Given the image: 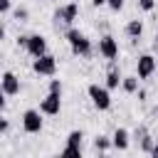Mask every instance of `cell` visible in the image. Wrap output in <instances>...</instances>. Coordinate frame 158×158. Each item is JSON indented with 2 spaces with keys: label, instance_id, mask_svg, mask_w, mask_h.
<instances>
[{
  "label": "cell",
  "instance_id": "6da1fadb",
  "mask_svg": "<svg viewBox=\"0 0 158 158\" xmlns=\"http://www.w3.org/2000/svg\"><path fill=\"white\" fill-rule=\"evenodd\" d=\"M67 42H69V47H72L74 54H79V57H89V54H91V40H89L84 32H79V30H67Z\"/></svg>",
  "mask_w": 158,
  "mask_h": 158
},
{
  "label": "cell",
  "instance_id": "7a4b0ae2",
  "mask_svg": "<svg viewBox=\"0 0 158 158\" xmlns=\"http://www.w3.org/2000/svg\"><path fill=\"white\" fill-rule=\"evenodd\" d=\"M89 99H91V104L99 109V111H106L109 106H111V94H109V89L106 86H101V84H89Z\"/></svg>",
  "mask_w": 158,
  "mask_h": 158
},
{
  "label": "cell",
  "instance_id": "3957f363",
  "mask_svg": "<svg viewBox=\"0 0 158 158\" xmlns=\"http://www.w3.org/2000/svg\"><path fill=\"white\" fill-rule=\"evenodd\" d=\"M32 69H35L37 74H42V77H54V72H57V59H54L52 54H42V57H37V59L32 62Z\"/></svg>",
  "mask_w": 158,
  "mask_h": 158
},
{
  "label": "cell",
  "instance_id": "277c9868",
  "mask_svg": "<svg viewBox=\"0 0 158 158\" xmlns=\"http://www.w3.org/2000/svg\"><path fill=\"white\" fill-rule=\"evenodd\" d=\"M99 54L104 59H109V62H116V57H118V42L111 35H104L99 40Z\"/></svg>",
  "mask_w": 158,
  "mask_h": 158
},
{
  "label": "cell",
  "instance_id": "5b68a950",
  "mask_svg": "<svg viewBox=\"0 0 158 158\" xmlns=\"http://www.w3.org/2000/svg\"><path fill=\"white\" fill-rule=\"evenodd\" d=\"M62 109V94H49L40 101V114H47V116H57Z\"/></svg>",
  "mask_w": 158,
  "mask_h": 158
},
{
  "label": "cell",
  "instance_id": "8992f818",
  "mask_svg": "<svg viewBox=\"0 0 158 158\" xmlns=\"http://www.w3.org/2000/svg\"><path fill=\"white\" fill-rule=\"evenodd\" d=\"M22 128H25V133H40L42 131V116H40V111L27 109L22 114Z\"/></svg>",
  "mask_w": 158,
  "mask_h": 158
},
{
  "label": "cell",
  "instance_id": "52a82bcc",
  "mask_svg": "<svg viewBox=\"0 0 158 158\" xmlns=\"http://www.w3.org/2000/svg\"><path fill=\"white\" fill-rule=\"evenodd\" d=\"M77 15H79V5H77V2H67V5H62V7L54 12V20L62 22V25H72V22L77 20Z\"/></svg>",
  "mask_w": 158,
  "mask_h": 158
},
{
  "label": "cell",
  "instance_id": "ba28073f",
  "mask_svg": "<svg viewBox=\"0 0 158 158\" xmlns=\"http://www.w3.org/2000/svg\"><path fill=\"white\" fill-rule=\"evenodd\" d=\"M153 72H156V59H153V54H141L138 62H136V77H138V79H148Z\"/></svg>",
  "mask_w": 158,
  "mask_h": 158
},
{
  "label": "cell",
  "instance_id": "9c48e42d",
  "mask_svg": "<svg viewBox=\"0 0 158 158\" xmlns=\"http://www.w3.org/2000/svg\"><path fill=\"white\" fill-rule=\"evenodd\" d=\"M0 89L5 91V96H15V94H20V79H17V74L5 72V74L0 77Z\"/></svg>",
  "mask_w": 158,
  "mask_h": 158
},
{
  "label": "cell",
  "instance_id": "30bf717a",
  "mask_svg": "<svg viewBox=\"0 0 158 158\" xmlns=\"http://www.w3.org/2000/svg\"><path fill=\"white\" fill-rule=\"evenodd\" d=\"M27 52L37 59V57H42V54H47V40L42 37V35H30V40H27Z\"/></svg>",
  "mask_w": 158,
  "mask_h": 158
},
{
  "label": "cell",
  "instance_id": "8fae6325",
  "mask_svg": "<svg viewBox=\"0 0 158 158\" xmlns=\"http://www.w3.org/2000/svg\"><path fill=\"white\" fill-rule=\"evenodd\" d=\"M136 138H138L143 153H151V151H153V146H156V136H151L146 126H138V128H136Z\"/></svg>",
  "mask_w": 158,
  "mask_h": 158
},
{
  "label": "cell",
  "instance_id": "7c38bea8",
  "mask_svg": "<svg viewBox=\"0 0 158 158\" xmlns=\"http://www.w3.org/2000/svg\"><path fill=\"white\" fill-rule=\"evenodd\" d=\"M128 141H131V136H128L126 128H116L114 136H111V146H114L116 151H126V148H128Z\"/></svg>",
  "mask_w": 158,
  "mask_h": 158
},
{
  "label": "cell",
  "instance_id": "4fadbf2b",
  "mask_svg": "<svg viewBox=\"0 0 158 158\" xmlns=\"http://www.w3.org/2000/svg\"><path fill=\"white\" fill-rule=\"evenodd\" d=\"M121 72H118V67H116V62H109V72H106V89H116L118 84H121Z\"/></svg>",
  "mask_w": 158,
  "mask_h": 158
},
{
  "label": "cell",
  "instance_id": "5bb4252c",
  "mask_svg": "<svg viewBox=\"0 0 158 158\" xmlns=\"http://www.w3.org/2000/svg\"><path fill=\"white\" fill-rule=\"evenodd\" d=\"M126 35L133 37V40H138V37L143 35V22H141V20H131V22L126 25Z\"/></svg>",
  "mask_w": 158,
  "mask_h": 158
},
{
  "label": "cell",
  "instance_id": "9a60e30c",
  "mask_svg": "<svg viewBox=\"0 0 158 158\" xmlns=\"http://www.w3.org/2000/svg\"><path fill=\"white\" fill-rule=\"evenodd\" d=\"M138 77H123L121 79V86H123V91H128V94H136L138 91Z\"/></svg>",
  "mask_w": 158,
  "mask_h": 158
},
{
  "label": "cell",
  "instance_id": "2e32d148",
  "mask_svg": "<svg viewBox=\"0 0 158 158\" xmlns=\"http://www.w3.org/2000/svg\"><path fill=\"white\" fill-rule=\"evenodd\" d=\"M59 158H81V148H77V146H64V151L59 153Z\"/></svg>",
  "mask_w": 158,
  "mask_h": 158
},
{
  "label": "cell",
  "instance_id": "e0dca14e",
  "mask_svg": "<svg viewBox=\"0 0 158 158\" xmlns=\"http://www.w3.org/2000/svg\"><path fill=\"white\" fill-rule=\"evenodd\" d=\"M81 131H72L69 136H67V146H77V148H81Z\"/></svg>",
  "mask_w": 158,
  "mask_h": 158
},
{
  "label": "cell",
  "instance_id": "ac0fdd59",
  "mask_svg": "<svg viewBox=\"0 0 158 158\" xmlns=\"http://www.w3.org/2000/svg\"><path fill=\"white\" fill-rule=\"evenodd\" d=\"M109 146H111V138H106V136H96L94 138V148L96 151H106Z\"/></svg>",
  "mask_w": 158,
  "mask_h": 158
},
{
  "label": "cell",
  "instance_id": "d6986e66",
  "mask_svg": "<svg viewBox=\"0 0 158 158\" xmlns=\"http://www.w3.org/2000/svg\"><path fill=\"white\" fill-rule=\"evenodd\" d=\"M49 94H62V81L59 79H49Z\"/></svg>",
  "mask_w": 158,
  "mask_h": 158
},
{
  "label": "cell",
  "instance_id": "ffe728a7",
  "mask_svg": "<svg viewBox=\"0 0 158 158\" xmlns=\"http://www.w3.org/2000/svg\"><path fill=\"white\" fill-rule=\"evenodd\" d=\"M138 7L146 10V12H151V10L156 7V0H138Z\"/></svg>",
  "mask_w": 158,
  "mask_h": 158
},
{
  "label": "cell",
  "instance_id": "44dd1931",
  "mask_svg": "<svg viewBox=\"0 0 158 158\" xmlns=\"http://www.w3.org/2000/svg\"><path fill=\"white\" fill-rule=\"evenodd\" d=\"M106 5H109L111 10H116V12H118V10L123 7V0H106Z\"/></svg>",
  "mask_w": 158,
  "mask_h": 158
},
{
  "label": "cell",
  "instance_id": "7402d4cb",
  "mask_svg": "<svg viewBox=\"0 0 158 158\" xmlns=\"http://www.w3.org/2000/svg\"><path fill=\"white\" fill-rule=\"evenodd\" d=\"M15 20H27V10L25 7H17L15 10Z\"/></svg>",
  "mask_w": 158,
  "mask_h": 158
},
{
  "label": "cell",
  "instance_id": "603a6c76",
  "mask_svg": "<svg viewBox=\"0 0 158 158\" xmlns=\"http://www.w3.org/2000/svg\"><path fill=\"white\" fill-rule=\"evenodd\" d=\"M27 40H30V35H20L17 37V47H25L27 49Z\"/></svg>",
  "mask_w": 158,
  "mask_h": 158
},
{
  "label": "cell",
  "instance_id": "cb8c5ba5",
  "mask_svg": "<svg viewBox=\"0 0 158 158\" xmlns=\"http://www.w3.org/2000/svg\"><path fill=\"white\" fill-rule=\"evenodd\" d=\"M7 128H10V121H7L5 116H0V133H5Z\"/></svg>",
  "mask_w": 158,
  "mask_h": 158
},
{
  "label": "cell",
  "instance_id": "d4e9b609",
  "mask_svg": "<svg viewBox=\"0 0 158 158\" xmlns=\"http://www.w3.org/2000/svg\"><path fill=\"white\" fill-rule=\"evenodd\" d=\"M10 2H12V0H0V15L10 10Z\"/></svg>",
  "mask_w": 158,
  "mask_h": 158
},
{
  "label": "cell",
  "instance_id": "484cf974",
  "mask_svg": "<svg viewBox=\"0 0 158 158\" xmlns=\"http://www.w3.org/2000/svg\"><path fill=\"white\" fill-rule=\"evenodd\" d=\"M151 158H158V136H156V146H153V151H151Z\"/></svg>",
  "mask_w": 158,
  "mask_h": 158
},
{
  "label": "cell",
  "instance_id": "4316f807",
  "mask_svg": "<svg viewBox=\"0 0 158 158\" xmlns=\"http://www.w3.org/2000/svg\"><path fill=\"white\" fill-rule=\"evenodd\" d=\"M2 109H5V91L0 89V111H2Z\"/></svg>",
  "mask_w": 158,
  "mask_h": 158
},
{
  "label": "cell",
  "instance_id": "83f0119b",
  "mask_svg": "<svg viewBox=\"0 0 158 158\" xmlns=\"http://www.w3.org/2000/svg\"><path fill=\"white\" fill-rule=\"evenodd\" d=\"M91 5L94 7H101V5H106V0H91Z\"/></svg>",
  "mask_w": 158,
  "mask_h": 158
},
{
  "label": "cell",
  "instance_id": "f1b7e54d",
  "mask_svg": "<svg viewBox=\"0 0 158 158\" xmlns=\"http://www.w3.org/2000/svg\"><path fill=\"white\" fill-rule=\"evenodd\" d=\"M2 37H5V27L0 25V40H2Z\"/></svg>",
  "mask_w": 158,
  "mask_h": 158
},
{
  "label": "cell",
  "instance_id": "f546056e",
  "mask_svg": "<svg viewBox=\"0 0 158 158\" xmlns=\"http://www.w3.org/2000/svg\"><path fill=\"white\" fill-rule=\"evenodd\" d=\"M153 47H156V49H158V35H156V42H153Z\"/></svg>",
  "mask_w": 158,
  "mask_h": 158
}]
</instances>
